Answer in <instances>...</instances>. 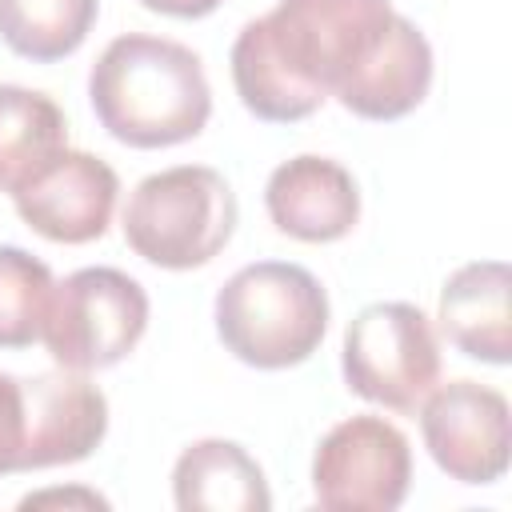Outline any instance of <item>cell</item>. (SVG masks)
Here are the masks:
<instances>
[{"instance_id":"18","label":"cell","mask_w":512,"mask_h":512,"mask_svg":"<svg viewBox=\"0 0 512 512\" xmlns=\"http://www.w3.org/2000/svg\"><path fill=\"white\" fill-rule=\"evenodd\" d=\"M28 456V388L24 376L0 372V476L24 472Z\"/></svg>"},{"instance_id":"15","label":"cell","mask_w":512,"mask_h":512,"mask_svg":"<svg viewBox=\"0 0 512 512\" xmlns=\"http://www.w3.org/2000/svg\"><path fill=\"white\" fill-rule=\"evenodd\" d=\"M68 148V124L52 96L0 84V192L24 188L48 160Z\"/></svg>"},{"instance_id":"5","label":"cell","mask_w":512,"mask_h":512,"mask_svg":"<svg viewBox=\"0 0 512 512\" xmlns=\"http://www.w3.org/2000/svg\"><path fill=\"white\" fill-rule=\"evenodd\" d=\"M340 368L356 396L412 416L440 380V344L432 320L408 300L360 308L344 328Z\"/></svg>"},{"instance_id":"16","label":"cell","mask_w":512,"mask_h":512,"mask_svg":"<svg viewBox=\"0 0 512 512\" xmlns=\"http://www.w3.org/2000/svg\"><path fill=\"white\" fill-rule=\"evenodd\" d=\"M96 12L100 0H0V40L32 64H52L88 40Z\"/></svg>"},{"instance_id":"4","label":"cell","mask_w":512,"mask_h":512,"mask_svg":"<svg viewBox=\"0 0 512 512\" xmlns=\"http://www.w3.org/2000/svg\"><path fill=\"white\" fill-rule=\"evenodd\" d=\"M388 0H280L256 32L288 80L320 108L380 48L392 24Z\"/></svg>"},{"instance_id":"2","label":"cell","mask_w":512,"mask_h":512,"mask_svg":"<svg viewBox=\"0 0 512 512\" xmlns=\"http://www.w3.org/2000/svg\"><path fill=\"white\" fill-rule=\"evenodd\" d=\"M216 332L220 344L248 368H296L328 332V292L300 264H244L216 292Z\"/></svg>"},{"instance_id":"3","label":"cell","mask_w":512,"mask_h":512,"mask_svg":"<svg viewBox=\"0 0 512 512\" xmlns=\"http://www.w3.org/2000/svg\"><path fill=\"white\" fill-rule=\"evenodd\" d=\"M236 216V192L216 168L176 164L132 188L124 204V240L156 268L188 272L216 260L236 232Z\"/></svg>"},{"instance_id":"11","label":"cell","mask_w":512,"mask_h":512,"mask_svg":"<svg viewBox=\"0 0 512 512\" xmlns=\"http://www.w3.org/2000/svg\"><path fill=\"white\" fill-rule=\"evenodd\" d=\"M28 388V456L24 472L76 464L92 456L108 432V400L84 372L24 376Z\"/></svg>"},{"instance_id":"20","label":"cell","mask_w":512,"mask_h":512,"mask_svg":"<svg viewBox=\"0 0 512 512\" xmlns=\"http://www.w3.org/2000/svg\"><path fill=\"white\" fill-rule=\"evenodd\" d=\"M88 504V508H108V500L104 496H96V492H40V496H24L20 500V508H44V504Z\"/></svg>"},{"instance_id":"19","label":"cell","mask_w":512,"mask_h":512,"mask_svg":"<svg viewBox=\"0 0 512 512\" xmlns=\"http://www.w3.org/2000/svg\"><path fill=\"white\" fill-rule=\"evenodd\" d=\"M148 12H160V16H176V20H200L208 12H216L224 0H140Z\"/></svg>"},{"instance_id":"6","label":"cell","mask_w":512,"mask_h":512,"mask_svg":"<svg viewBox=\"0 0 512 512\" xmlns=\"http://www.w3.org/2000/svg\"><path fill=\"white\" fill-rule=\"evenodd\" d=\"M148 328V292L120 268L96 264L56 284L44 344L60 368L100 372L120 364Z\"/></svg>"},{"instance_id":"9","label":"cell","mask_w":512,"mask_h":512,"mask_svg":"<svg viewBox=\"0 0 512 512\" xmlns=\"http://www.w3.org/2000/svg\"><path fill=\"white\" fill-rule=\"evenodd\" d=\"M120 180L112 164L92 152L64 148L48 160L24 188L12 192L20 220L56 244H88L100 240L112 224Z\"/></svg>"},{"instance_id":"12","label":"cell","mask_w":512,"mask_h":512,"mask_svg":"<svg viewBox=\"0 0 512 512\" xmlns=\"http://www.w3.org/2000/svg\"><path fill=\"white\" fill-rule=\"evenodd\" d=\"M512 272L504 260H472L440 288V328L472 360L504 368L512 360Z\"/></svg>"},{"instance_id":"13","label":"cell","mask_w":512,"mask_h":512,"mask_svg":"<svg viewBox=\"0 0 512 512\" xmlns=\"http://www.w3.org/2000/svg\"><path fill=\"white\" fill-rule=\"evenodd\" d=\"M432 88V48L408 16H392L380 48L336 92V100L360 120H400Z\"/></svg>"},{"instance_id":"7","label":"cell","mask_w":512,"mask_h":512,"mask_svg":"<svg viewBox=\"0 0 512 512\" xmlns=\"http://www.w3.org/2000/svg\"><path fill=\"white\" fill-rule=\"evenodd\" d=\"M412 484V448L384 416L340 420L312 456V496L328 512H392Z\"/></svg>"},{"instance_id":"10","label":"cell","mask_w":512,"mask_h":512,"mask_svg":"<svg viewBox=\"0 0 512 512\" xmlns=\"http://www.w3.org/2000/svg\"><path fill=\"white\" fill-rule=\"evenodd\" d=\"M264 208L276 232L304 244H332L356 228L360 188L344 164L304 152L272 168L264 184Z\"/></svg>"},{"instance_id":"8","label":"cell","mask_w":512,"mask_h":512,"mask_svg":"<svg viewBox=\"0 0 512 512\" xmlns=\"http://www.w3.org/2000/svg\"><path fill=\"white\" fill-rule=\"evenodd\" d=\"M416 412L428 456L452 480L496 484L508 472L512 416L504 392L476 380H452L432 388Z\"/></svg>"},{"instance_id":"17","label":"cell","mask_w":512,"mask_h":512,"mask_svg":"<svg viewBox=\"0 0 512 512\" xmlns=\"http://www.w3.org/2000/svg\"><path fill=\"white\" fill-rule=\"evenodd\" d=\"M56 280L44 260L0 244V348H28L44 336Z\"/></svg>"},{"instance_id":"14","label":"cell","mask_w":512,"mask_h":512,"mask_svg":"<svg viewBox=\"0 0 512 512\" xmlns=\"http://www.w3.org/2000/svg\"><path fill=\"white\" fill-rule=\"evenodd\" d=\"M180 512H268L272 492L260 464L236 440H196L172 468Z\"/></svg>"},{"instance_id":"1","label":"cell","mask_w":512,"mask_h":512,"mask_svg":"<svg viewBox=\"0 0 512 512\" xmlns=\"http://www.w3.org/2000/svg\"><path fill=\"white\" fill-rule=\"evenodd\" d=\"M100 128L128 148H172L204 132L212 88L192 48L128 32L116 36L88 76Z\"/></svg>"}]
</instances>
